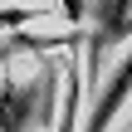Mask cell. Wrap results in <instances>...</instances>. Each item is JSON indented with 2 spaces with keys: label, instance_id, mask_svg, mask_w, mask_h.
<instances>
[{
  "label": "cell",
  "instance_id": "cell-2",
  "mask_svg": "<svg viewBox=\"0 0 132 132\" xmlns=\"http://www.w3.org/2000/svg\"><path fill=\"white\" fill-rule=\"evenodd\" d=\"M122 108H127V64H118V78L103 88V98H98V108H93V118H88V127H83V132H103Z\"/></svg>",
  "mask_w": 132,
  "mask_h": 132
},
{
  "label": "cell",
  "instance_id": "cell-5",
  "mask_svg": "<svg viewBox=\"0 0 132 132\" xmlns=\"http://www.w3.org/2000/svg\"><path fill=\"white\" fill-rule=\"evenodd\" d=\"M59 5H64V20H73V24L88 20V5H83V0H59Z\"/></svg>",
  "mask_w": 132,
  "mask_h": 132
},
{
  "label": "cell",
  "instance_id": "cell-4",
  "mask_svg": "<svg viewBox=\"0 0 132 132\" xmlns=\"http://www.w3.org/2000/svg\"><path fill=\"white\" fill-rule=\"evenodd\" d=\"M34 20H44L39 5H10V10H0V29H24V24H34Z\"/></svg>",
  "mask_w": 132,
  "mask_h": 132
},
{
  "label": "cell",
  "instance_id": "cell-1",
  "mask_svg": "<svg viewBox=\"0 0 132 132\" xmlns=\"http://www.w3.org/2000/svg\"><path fill=\"white\" fill-rule=\"evenodd\" d=\"M49 88H54L49 78H29V83L5 78L0 83V132H29L49 113V98H54Z\"/></svg>",
  "mask_w": 132,
  "mask_h": 132
},
{
  "label": "cell",
  "instance_id": "cell-3",
  "mask_svg": "<svg viewBox=\"0 0 132 132\" xmlns=\"http://www.w3.org/2000/svg\"><path fill=\"white\" fill-rule=\"evenodd\" d=\"M78 103H83V78H78V64H69V73H64V108H59V132H73V122H78Z\"/></svg>",
  "mask_w": 132,
  "mask_h": 132
}]
</instances>
